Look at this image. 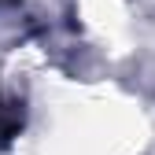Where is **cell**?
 <instances>
[{
  "instance_id": "obj_1",
  "label": "cell",
  "mask_w": 155,
  "mask_h": 155,
  "mask_svg": "<svg viewBox=\"0 0 155 155\" xmlns=\"http://www.w3.org/2000/svg\"><path fill=\"white\" fill-rule=\"evenodd\" d=\"M18 129H22V104L0 100V144H8Z\"/></svg>"
}]
</instances>
